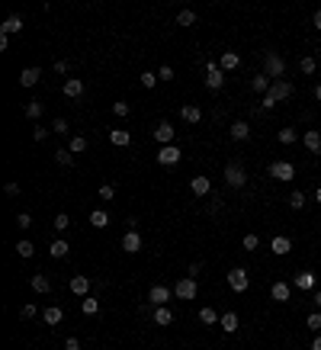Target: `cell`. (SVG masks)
I'll list each match as a JSON object with an SVG mask.
<instances>
[{
    "mask_svg": "<svg viewBox=\"0 0 321 350\" xmlns=\"http://www.w3.org/2000/svg\"><path fill=\"white\" fill-rule=\"evenodd\" d=\"M222 177H225V183H228L231 190H241L244 183H247V171L238 161H228L225 164V171H222Z\"/></svg>",
    "mask_w": 321,
    "mask_h": 350,
    "instance_id": "cell-1",
    "label": "cell"
},
{
    "mask_svg": "<svg viewBox=\"0 0 321 350\" xmlns=\"http://www.w3.org/2000/svg\"><path fill=\"white\" fill-rule=\"evenodd\" d=\"M264 74L273 77V80H283V74H286V61H283L280 55H267L264 58Z\"/></svg>",
    "mask_w": 321,
    "mask_h": 350,
    "instance_id": "cell-2",
    "label": "cell"
},
{
    "mask_svg": "<svg viewBox=\"0 0 321 350\" xmlns=\"http://www.w3.org/2000/svg\"><path fill=\"white\" fill-rule=\"evenodd\" d=\"M174 296L177 299H196L199 296V283L193 280V276H183V280L174 286Z\"/></svg>",
    "mask_w": 321,
    "mask_h": 350,
    "instance_id": "cell-3",
    "label": "cell"
},
{
    "mask_svg": "<svg viewBox=\"0 0 321 350\" xmlns=\"http://www.w3.org/2000/svg\"><path fill=\"white\" fill-rule=\"evenodd\" d=\"M222 84H225V71L216 61H206V87L209 90H222Z\"/></svg>",
    "mask_w": 321,
    "mask_h": 350,
    "instance_id": "cell-4",
    "label": "cell"
},
{
    "mask_svg": "<svg viewBox=\"0 0 321 350\" xmlns=\"http://www.w3.org/2000/svg\"><path fill=\"white\" fill-rule=\"evenodd\" d=\"M228 286L234 289V293H244V289L251 286V273H247L244 267H234V270L228 273Z\"/></svg>",
    "mask_w": 321,
    "mask_h": 350,
    "instance_id": "cell-5",
    "label": "cell"
},
{
    "mask_svg": "<svg viewBox=\"0 0 321 350\" xmlns=\"http://www.w3.org/2000/svg\"><path fill=\"white\" fill-rule=\"evenodd\" d=\"M270 177H273V180H283V183H286V180L295 177V167H292L289 161H273V164H270Z\"/></svg>",
    "mask_w": 321,
    "mask_h": 350,
    "instance_id": "cell-6",
    "label": "cell"
},
{
    "mask_svg": "<svg viewBox=\"0 0 321 350\" xmlns=\"http://www.w3.org/2000/svg\"><path fill=\"white\" fill-rule=\"evenodd\" d=\"M180 158H183V151L177 148V145H164V148L158 151V161H161L164 167H174V164H180Z\"/></svg>",
    "mask_w": 321,
    "mask_h": 350,
    "instance_id": "cell-7",
    "label": "cell"
},
{
    "mask_svg": "<svg viewBox=\"0 0 321 350\" xmlns=\"http://www.w3.org/2000/svg\"><path fill=\"white\" fill-rule=\"evenodd\" d=\"M270 96H273L276 103L289 100V96H292V84H289V80H273V84H270Z\"/></svg>",
    "mask_w": 321,
    "mask_h": 350,
    "instance_id": "cell-8",
    "label": "cell"
},
{
    "mask_svg": "<svg viewBox=\"0 0 321 350\" xmlns=\"http://www.w3.org/2000/svg\"><path fill=\"white\" fill-rule=\"evenodd\" d=\"M167 299H174V293L167 286H151L148 289V302L151 305H167Z\"/></svg>",
    "mask_w": 321,
    "mask_h": 350,
    "instance_id": "cell-9",
    "label": "cell"
},
{
    "mask_svg": "<svg viewBox=\"0 0 321 350\" xmlns=\"http://www.w3.org/2000/svg\"><path fill=\"white\" fill-rule=\"evenodd\" d=\"M154 138L161 141V148H164V145H174V126L170 122H158V126H154Z\"/></svg>",
    "mask_w": 321,
    "mask_h": 350,
    "instance_id": "cell-10",
    "label": "cell"
},
{
    "mask_svg": "<svg viewBox=\"0 0 321 350\" xmlns=\"http://www.w3.org/2000/svg\"><path fill=\"white\" fill-rule=\"evenodd\" d=\"M42 77V68H23L19 71V87H35Z\"/></svg>",
    "mask_w": 321,
    "mask_h": 350,
    "instance_id": "cell-11",
    "label": "cell"
},
{
    "mask_svg": "<svg viewBox=\"0 0 321 350\" xmlns=\"http://www.w3.org/2000/svg\"><path fill=\"white\" fill-rule=\"evenodd\" d=\"M270 251H273L276 257H283V254H289V251H292V241H289L286 235H276V238L270 241Z\"/></svg>",
    "mask_w": 321,
    "mask_h": 350,
    "instance_id": "cell-12",
    "label": "cell"
},
{
    "mask_svg": "<svg viewBox=\"0 0 321 350\" xmlns=\"http://www.w3.org/2000/svg\"><path fill=\"white\" fill-rule=\"evenodd\" d=\"M122 251H125V254H138V251H141V235L138 232H129L122 238Z\"/></svg>",
    "mask_w": 321,
    "mask_h": 350,
    "instance_id": "cell-13",
    "label": "cell"
},
{
    "mask_svg": "<svg viewBox=\"0 0 321 350\" xmlns=\"http://www.w3.org/2000/svg\"><path fill=\"white\" fill-rule=\"evenodd\" d=\"M231 138H234V141L251 138V122H244V119H238V122H231Z\"/></svg>",
    "mask_w": 321,
    "mask_h": 350,
    "instance_id": "cell-14",
    "label": "cell"
},
{
    "mask_svg": "<svg viewBox=\"0 0 321 350\" xmlns=\"http://www.w3.org/2000/svg\"><path fill=\"white\" fill-rule=\"evenodd\" d=\"M292 286H295V289H302V293L315 289V273H295V276H292Z\"/></svg>",
    "mask_w": 321,
    "mask_h": 350,
    "instance_id": "cell-15",
    "label": "cell"
},
{
    "mask_svg": "<svg viewBox=\"0 0 321 350\" xmlns=\"http://www.w3.org/2000/svg\"><path fill=\"white\" fill-rule=\"evenodd\" d=\"M302 145H305L312 154H321V132H305V135H302Z\"/></svg>",
    "mask_w": 321,
    "mask_h": 350,
    "instance_id": "cell-16",
    "label": "cell"
},
{
    "mask_svg": "<svg viewBox=\"0 0 321 350\" xmlns=\"http://www.w3.org/2000/svg\"><path fill=\"white\" fill-rule=\"evenodd\" d=\"M270 296L276 299V302H289V283H283V280H276L270 286Z\"/></svg>",
    "mask_w": 321,
    "mask_h": 350,
    "instance_id": "cell-17",
    "label": "cell"
},
{
    "mask_svg": "<svg viewBox=\"0 0 321 350\" xmlns=\"http://www.w3.org/2000/svg\"><path fill=\"white\" fill-rule=\"evenodd\" d=\"M151 318H154V324H161V328H167V324L174 321V312H170L167 305H158V308H154V315H151Z\"/></svg>",
    "mask_w": 321,
    "mask_h": 350,
    "instance_id": "cell-18",
    "label": "cell"
},
{
    "mask_svg": "<svg viewBox=\"0 0 321 350\" xmlns=\"http://www.w3.org/2000/svg\"><path fill=\"white\" fill-rule=\"evenodd\" d=\"M19 29H23V16H19V13H10V16L4 19V26H0V32H4V35L19 32Z\"/></svg>",
    "mask_w": 321,
    "mask_h": 350,
    "instance_id": "cell-19",
    "label": "cell"
},
{
    "mask_svg": "<svg viewBox=\"0 0 321 350\" xmlns=\"http://www.w3.org/2000/svg\"><path fill=\"white\" fill-rule=\"evenodd\" d=\"M80 93H84V80H77V77H68V80H65V96H71V100H77Z\"/></svg>",
    "mask_w": 321,
    "mask_h": 350,
    "instance_id": "cell-20",
    "label": "cell"
},
{
    "mask_svg": "<svg viewBox=\"0 0 321 350\" xmlns=\"http://www.w3.org/2000/svg\"><path fill=\"white\" fill-rule=\"evenodd\" d=\"M189 190H193L196 196H209L212 183H209V177H193V180H189Z\"/></svg>",
    "mask_w": 321,
    "mask_h": 350,
    "instance_id": "cell-21",
    "label": "cell"
},
{
    "mask_svg": "<svg viewBox=\"0 0 321 350\" xmlns=\"http://www.w3.org/2000/svg\"><path fill=\"white\" fill-rule=\"evenodd\" d=\"M71 293H74V296H87L90 293V280H87V276H71Z\"/></svg>",
    "mask_w": 321,
    "mask_h": 350,
    "instance_id": "cell-22",
    "label": "cell"
},
{
    "mask_svg": "<svg viewBox=\"0 0 321 350\" xmlns=\"http://www.w3.org/2000/svg\"><path fill=\"white\" fill-rule=\"evenodd\" d=\"M251 90H254V93H270V77L264 74V71L251 77Z\"/></svg>",
    "mask_w": 321,
    "mask_h": 350,
    "instance_id": "cell-23",
    "label": "cell"
},
{
    "mask_svg": "<svg viewBox=\"0 0 321 350\" xmlns=\"http://www.w3.org/2000/svg\"><path fill=\"white\" fill-rule=\"evenodd\" d=\"M219 324L225 328V334H234V331H238V324H241V321H238V315H234V312H225V315L219 318Z\"/></svg>",
    "mask_w": 321,
    "mask_h": 350,
    "instance_id": "cell-24",
    "label": "cell"
},
{
    "mask_svg": "<svg viewBox=\"0 0 321 350\" xmlns=\"http://www.w3.org/2000/svg\"><path fill=\"white\" fill-rule=\"evenodd\" d=\"M238 65H241V58H238V52H225V55L219 58V68H222V71H234Z\"/></svg>",
    "mask_w": 321,
    "mask_h": 350,
    "instance_id": "cell-25",
    "label": "cell"
},
{
    "mask_svg": "<svg viewBox=\"0 0 321 350\" xmlns=\"http://www.w3.org/2000/svg\"><path fill=\"white\" fill-rule=\"evenodd\" d=\"M32 289H35V293H49V289H52V280H49V276H45V273H32Z\"/></svg>",
    "mask_w": 321,
    "mask_h": 350,
    "instance_id": "cell-26",
    "label": "cell"
},
{
    "mask_svg": "<svg viewBox=\"0 0 321 350\" xmlns=\"http://www.w3.org/2000/svg\"><path fill=\"white\" fill-rule=\"evenodd\" d=\"M180 119H183V122H189V126H196L199 119H203V113H199V106H183V110H180Z\"/></svg>",
    "mask_w": 321,
    "mask_h": 350,
    "instance_id": "cell-27",
    "label": "cell"
},
{
    "mask_svg": "<svg viewBox=\"0 0 321 350\" xmlns=\"http://www.w3.org/2000/svg\"><path fill=\"white\" fill-rule=\"evenodd\" d=\"M276 141H280V145H295V141H299V132H295L292 126H286V129H280Z\"/></svg>",
    "mask_w": 321,
    "mask_h": 350,
    "instance_id": "cell-28",
    "label": "cell"
},
{
    "mask_svg": "<svg viewBox=\"0 0 321 350\" xmlns=\"http://www.w3.org/2000/svg\"><path fill=\"white\" fill-rule=\"evenodd\" d=\"M90 225H93V228H106V225H110V212L93 209V212H90Z\"/></svg>",
    "mask_w": 321,
    "mask_h": 350,
    "instance_id": "cell-29",
    "label": "cell"
},
{
    "mask_svg": "<svg viewBox=\"0 0 321 350\" xmlns=\"http://www.w3.org/2000/svg\"><path fill=\"white\" fill-rule=\"evenodd\" d=\"M49 251H52V257H68V251H71V244H68L65 238H55Z\"/></svg>",
    "mask_w": 321,
    "mask_h": 350,
    "instance_id": "cell-30",
    "label": "cell"
},
{
    "mask_svg": "<svg viewBox=\"0 0 321 350\" xmlns=\"http://www.w3.org/2000/svg\"><path fill=\"white\" fill-rule=\"evenodd\" d=\"M45 324H61V318H65V312L61 308H58V305H49V308H45Z\"/></svg>",
    "mask_w": 321,
    "mask_h": 350,
    "instance_id": "cell-31",
    "label": "cell"
},
{
    "mask_svg": "<svg viewBox=\"0 0 321 350\" xmlns=\"http://www.w3.org/2000/svg\"><path fill=\"white\" fill-rule=\"evenodd\" d=\"M110 141H113V145H122V148H125V145L132 141V135H129L125 129H113V132H110Z\"/></svg>",
    "mask_w": 321,
    "mask_h": 350,
    "instance_id": "cell-32",
    "label": "cell"
},
{
    "mask_svg": "<svg viewBox=\"0 0 321 350\" xmlns=\"http://www.w3.org/2000/svg\"><path fill=\"white\" fill-rule=\"evenodd\" d=\"M305 202H308V196L302 190H295V193H289V209H305Z\"/></svg>",
    "mask_w": 321,
    "mask_h": 350,
    "instance_id": "cell-33",
    "label": "cell"
},
{
    "mask_svg": "<svg viewBox=\"0 0 321 350\" xmlns=\"http://www.w3.org/2000/svg\"><path fill=\"white\" fill-rule=\"evenodd\" d=\"M55 161L61 164V167H68V164H74V154H71V148H58L55 151Z\"/></svg>",
    "mask_w": 321,
    "mask_h": 350,
    "instance_id": "cell-34",
    "label": "cell"
},
{
    "mask_svg": "<svg viewBox=\"0 0 321 350\" xmlns=\"http://www.w3.org/2000/svg\"><path fill=\"white\" fill-rule=\"evenodd\" d=\"M16 254H19V257H32V254H35V244H32V241H26V238H23L19 244H16Z\"/></svg>",
    "mask_w": 321,
    "mask_h": 350,
    "instance_id": "cell-35",
    "label": "cell"
},
{
    "mask_svg": "<svg viewBox=\"0 0 321 350\" xmlns=\"http://www.w3.org/2000/svg\"><path fill=\"white\" fill-rule=\"evenodd\" d=\"M68 145H71V154H80V151H87V138H84V135H74V138H71Z\"/></svg>",
    "mask_w": 321,
    "mask_h": 350,
    "instance_id": "cell-36",
    "label": "cell"
},
{
    "mask_svg": "<svg viewBox=\"0 0 321 350\" xmlns=\"http://www.w3.org/2000/svg\"><path fill=\"white\" fill-rule=\"evenodd\" d=\"M199 321H203V324H216L219 321V315H216V308H199Z\"/></svg>",
    "mask_w": 321,
    "mask_h": 350,
    "instance_id": "cell-37",
    "label": "cell"
},
{
    "mask_svg": "<svg viewBox=\"0 0 321 350\" xmlns=\"http://www.w3.org/2000/svg\"><path fill=\"white\" fill-rule=\"evenodd\" d=\"M299 71H302V74H315V71H318V61H315V58H302V61H299Z\"/></svg>",
    "mask_w": 321,
    "mask_h": 350,
    "instance_id": "cell-38",
    "label": "cell"
},
{
    "mask_svg": "<svg viewBox=\"0 0 321 350\" xmlns=\"http://www.w3.org/2000/svg\"><path fill=\"white\" fill-rule=\"evenodd\" d=\"M26 116H29V119H42V103H39V100H29V103H26Z\"/></svg>",
    "mask_w": 321,
    "mask_h": 350,
    "instance_id": "cell-39",
    "label": "cell"
},
{
    "mask_svg": "<svg viewBox=\"0 0 321 350\" xmlns=\"http://www.w3.org/2000/svg\"><path fill=\"white\" fill-rule=\"evenodd\" d=\"M177 23H180V26H193L196 13H193V10H180V13H177Z\"/></svg>",
    "mask_w": 321,
    "mask_h": 350,
    "instance_id": "cell-40",
    "label": "cell"
},
{
    "mask_svg": "<svg viewBox=\"0 0 321 350\" xmlns=\"http://www.w3.org/2000/svg\"><path fill=\"white\" fill-rule=\"evenodd\" d=\"M80 312H84V315H97L100 302H97V299H84V302H80Z\"/></svg>",
    "mask_w": 321,
    "mask_h": 350,
    "instance_id": "cell-41",
    "label": "cell"
},
{
    "mask_svg": "<svg viewBox=\"0 0 321 350\" xmlns=\"http://www.w3.org/2000/svg\"><path fill=\"white\" fill-rule=\"evenodd\" d=\"M52 225H55V232H68V225H71V219H68V215H65V212H58Z\"/></svg>",
    "mask_w": 321,
    "mask_h": 350,
    "instance_id": "cell-42",
    "label": "cell"
},
{
    "mask_svg": "<svg viewBox=\"0 0 321 350\" xmlns=\"http://www.w3.org/2000/svg\"><path fill=\"white\" fill-rule=\"evenodd\" d=\"M305 324H308L312 331H321V312H312V315L305 318Z\"/></svg>",
    "mask_w": 321,
    "mask_h": 350,
    "instance_id": "cell-43",
    "label": "cell"
},
{
    "mask_svg": "<svg viewBox=\"0 0 321 350\" xmlns=\"http://www.w3.org/2000/svg\"><path fill=\"white\" fill-rule=\"evenodd\" d=\"M141 84H145V87L151 90L154 84H158V71H145V74H141Z\"/></svg>",
    "mask_w": 321,
    "mask_h": 350,
    "instance_id": "cell-44",
    "label": "cell"
},
{
    "mask_svg": "<svg viewBox=\"0 0 321 350\" xmlns=\"http://www.w3.org/2000/svg\"><path fill=\"white\" fill-rule=\"evenodd\" d=\"M19 315H23V318H26V321H29V318H35V315H39V308H35L32 302H26V305H23V308H19Z\"/></svg>",
    "mask_w": 321,
    "mask_h": 350,
    "instance_id": "cell-45",
    "label": "cell"
},
{
    "mask_svg": "<svg viewBox=\"0 0 321 350\" xmlns=\"http://www.w3.org/2000/svg\"><path fill=\"white\" fill-rule=\"evenodd\" d=\"M100 199H106V202H110V199H116V190H113V183H103V187H100Z\"/></svg>",
    "mask_w": 321,
    "mask_h": 350,
    "instance_id": "cell-46",
    "label": "cell"
},
{
    "mask_svg": "<svg viewBox=\"0 0 321 350\" xmlns=\"http://www.w3.org/2000/svg\"><path fill=\"white\" fill-rule=\"evenodd\" d=\"M158 80H174V68L170 65H161L158 68Z\"/></svg>",
    "mask_w": 321,
    "mask_h": 350,
    "instance_id": "cell-47",
    "label": "cell"
},
{
    "mask_svg": "<svg viewBox=\"0 0 321 350\" xmlns=\"http://www.w3.org/2000/svg\"><path fill=\"white\" fill-rule=\"evenodd\" d=\"M113 113H116V116H129V103H125V100H116V103H113Z\"/></svg>",
    "mask_w": 321,
    "mask_h": 350,
    "instance_id": "cell-48",
    "label": "cell"
},
{
    "mask_svg": "<svg viewBox=\"0 0 321 350\" xmlns=\"http://www.w3.org/2000/svg\"><path fill=\"white\" fill-rule=\"evenodd\" d=\"M241 244H244V251H254V248L260 244V241H257V235H244V241H241Z\"/></svg>",
    "mask_w": 321,
    "mask_h": 350,
    "instance_id": "cell-49",
    "label": "cell"
},
{
    "mask_svg": "<svg viewBox=\"0 0 321 350\" xmlns=\"http://www.w3.org/2000/svg\"><path fill=\"white\" fill-rule=\"evenodd\" d=\"M16 225H19V228H29V225H32V215H29V212H19V215H16Z\"/></svg>",
    "mask_w": 321,
    "mask_h": 350,
    "instance_id": "cell-50",
    "label": "cell"
},
{
    "mask_svg": "<svg viewBox=\"0 0 321 350\" xmlns=\"http://www.w3.org/2000/svg\"><path fill=\"white\" fill-rule=\"evenodd\" d=\"M52 71H55V74H61V77H65L68 71H71V65L65 61V58H61V61H55V68H52Z\"/></svg>",
    "mask_w": 321,
    "mask_h": 350,
    "instance_id": "cell-51",
    "label": "cell"
},
{
    "mask_svg": "<svg viewBox=\"0 0 321 350\" xmlns=\"http://www.w3.org/2000/svg\"><path fill=\"white\" fill-rule=\"evenodd\" d=\"M52 129H55V132H61V135H65V132H68V119H55V122H52Z\"/></svg>",
    "mask_w": 321,
    "mask_h": 350,
    "instance_id": "cell-52",
    "label": "cell"
},
{
    "mask_svg": "<svg viewBox=\"0 0 321 350\" xmlns=\"http://www.w3.org/2000/svg\"><path fill=\"white\" fill-rule=\"evenodd\" d=\"M260 106H264V110H273V106H276V100H273L270 93H264V100H260Z\"/></svg>",
    "mask_w": 321,
    "mask_h": 350,
    "instance_id": "cell-53",
    "label": "cell"
},
{
    "mask_svg": "<svg viewBox=\"0 0 321 350\" xmlns=\"http://www.w3.org/2000/svg\"><path fill=\"white\" fill-rule=\"evenodd\" d=\"M65 350H80V341H77V337H68V341H65Z\"/></svg>",
    "mask_w": 321,
    "mask_h": 350,
    "instance_id": "cell-54",
    "label": "cell"
},
{
    "mask_svg": "<svg viewBox=\"0 0 321 350\" xmlns=\"http://www.w3.org/2000/svg\"><path fill=\"white\" fill-rule=\"evenodd\" d=\"M45 135H49V132H45V129H42V126H35V132H32V138H35V141H42V138H45Z\"/></svg>",
    "mask_w": 321,
    "mask_h": 350,
    "instance_id": "cell-55",
    "label": "cell"
},
{
    "mask_svg": "<svg viewBox=\"0 0 321 350\" xmlns=\"http://www.w3.org/2000/svg\"><path fill=\"white\" fill-rule=\"evenodd\" d=\"M7 196H19V183H7Z\"/></svg>",
    "mask_w": 321,
    "mask_h": 350,
    "instance_id": "cell-56",
    "label": "cell"
},
{
    "mask_svg": "<svg viewBox=\"0 0 321 350\" xmlns=\"http://www.w3.org/2000/svg\"><path fill=\"white\" fill-rule=\"evenodd\" d=\"M199 273H203V267H199V263H189V276H193V280H196Z\"/></svg>",
    "mask_w": 321,
    "mask_h": 350,
    "instance_id": "cell-57",
    "label": "cell"
},
{
    "mask_svg": "<svg viewBox=\"0 0 321 350\" xmlns=\"http://www.w3.org/2000/svg\"><path fill=\"white\" fill-rule=\"evenodd\" d=\"M312 302H315V312H321V289H318V293L312 296Z\"/></svg>",
    "mask_w": 321,
    "mask_h": 350,
    "instance_id": "cell-58",
    "label": "cell"
},
{
    "mask_svg": "<svg viewBox=\"0 0 321 350\" xmlns=\"http://www.w3.org/2000/svg\"><path fill=\"white\" fill-rule=\"evenodd\" d=\"M312 26H315V29H321V10H318V13H312Z\"/></svg>",
    "mask_w": 321,
    "mask_h": 350,
    "instance_id": "cell-59",
    "label": "cell"
},
{
    "mask_svg": "<svg viewBox=\"0 0 321 350\" xmlns=\"http://www.w3.org/2000/svg\"><path fill=\"white\" fill-rule=\"evenodd\" d=\"M312 350H321V334H318L315 341H312Z\"/></svg>",
    "mask_w": 321,
    "mask_h": 350,
    "instance_id": "cell-60",
    "label": "cell"
},
{
    "mask_svg": "<svg viewBox=\"0 0 321 350\" xmlns=\"http://www.w3.org/2000/svg\"><path fill=\"white\" fill-rule=\"evenodd\" d=\"M312 93H315V100H318V103H321V84H318V87H315V90H312Z\"/></svg>",
    "mask_w": 321,
    "mask_h": 350,
    "instance_id": "cell-61",
    "label": "cell"
},
{
    "mask_svg": "<svg viewBox=\"0 0 321 350\" xmlns=\"http://www.w3.org/2000/svg\"><path fill=\"white\" fill-rule=\"evenodd\" d=\"M315 202H321V187H318V190H315Z\"/></svg>",
    "mask_w": 321,
    "mask_h": 350,
    "instance_id": "cell-62",
    "label": "cell"
},
{
    "mask_svg": "<svg viewBox=\"0 0 321 350\" xmlns=\"http://www.w3.org/2000/svg\"><path fill=\"white\" fill-rule=\"evenodd\" d=\"M318 71H321V61H318Z\"/></svg>",
    "mask_w": 321,
    "mask_h": 350,
    "instance_id": "cell-63",
    "label": "cell"
}]
</instances>
